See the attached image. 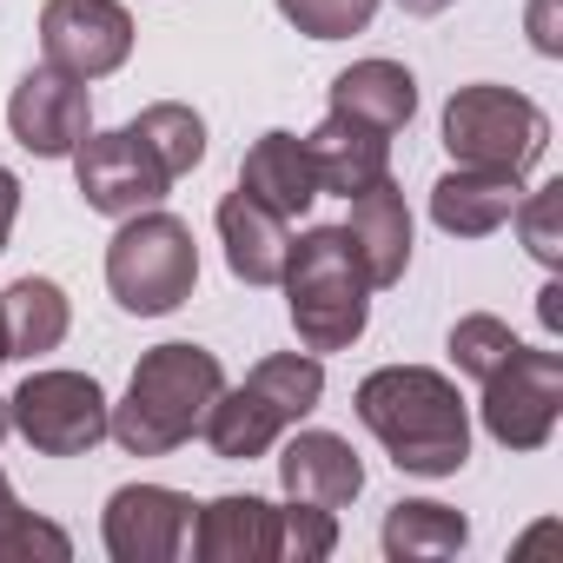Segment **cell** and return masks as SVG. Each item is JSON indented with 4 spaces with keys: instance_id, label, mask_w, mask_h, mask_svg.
I'll list each match as a JSON object with an SVG mask.
<instances>
[{
    "instance_id": "obj_1",
    "label": "cell",
    "mask_w": 563,
    "mask_h": 563,
    "mask_svg": "<svg viewBox=\"0 0 563 563\" xmlns=\"http://www.w3.org/2000/svg\"><path fill=\"white\" fill-rule=\"evenodd\" d=\"M358 424L391 451L411 477H451L471 457V418L444 372L431 365H385L358 385Z\"/></svg>"
},
{
    "instance_id": "obj_2",
    "label": "cell",
    "mask_w": 563,
    "mask_h": 563,
    "mask_svg": "<svg viewBox=\"0 0 563 563\" xmlns=\"http://www.w3.org/2000/svg\"><path fill=\"white\" fill-rule=\"evenodd\" d=\"M219 391H225V372H219V358L206 345H186V339L153 345L133 365L126 398L113 405L107 438H120V451H133V457H166L206 424Z\"/></svg>"
},
{
    "instance_id": "obj_3",
    "label": "cell",
    "mask_w": 563,
    "mask_h": 563,
    "mask_svg": "<svg viewBox=\"0 0 563 563\" xmlns=\"http://www.w3.org/2000/svg\"><path fill=\"white\" fill-rule=\"evenodd\" d=\"M319 398H325L319 352H272V358H258L245 372V385H232V391L212 398V411H206L199 431H206L212 457L252 464V457H265L278 438H286L299 418H312Z\"/></svg>"
},
{
    "instance_id": "obj_4",
    "label": "cell",
    "mask_w": 563,
    "mask_h": 563,
    "mask_svg": "<svg viewBox=\"0 0 563 563\" xmlns=\"http://www.w3.org/2000/svg\"><path fill=\"white\" fill-rule=\"evenodd\" d=\"M286 306H292V332L306 352H345L365 339L372 319V278L345 239V225H312L306 239H292L286 252Z\"/></svg>"
},
{
    "instance_id": "obj_5",
    "label": "cell",
    "mask_w": 563,
    "mask_h": 563,
    "mask_svg": "<svg viewBox=\"0 0 563 563\" xmlns=\"http://www.w3.org/2000/svg\"><path fill=\"white\" fill-rule=\"evenodd\" d=\"M199 286V245H192V225L146 206V212H126L113 245H107V292L120 299V312L133 319H159V312H179Z\"/></svg>"
},
{
    "instance_id": "obj_6",
    "label": "cell",
    "mask_w": 563,
    "mask_h": 563,
    "mask_svg": "<svg viewBox=\"0 0 563 563\" xmlns=\"http://www.w3.org/2000/svg\"><path fill=\"white\" fill-rule=\"evenodd\" d=\"M444 146L457 166H484V173H530L550 146V120L537 100L510 93V87H457L444 107Z\"/></svg>"
},
{
    "instance_id": "obj_7",
    "label": "cell",
    "mask_w": 563,
    "mask_h": 563,
    "mask_svg": "<svg viewBox=\"0 0 563 563\" xmlns=\"http://www.w3.org/2000/svg\"><path fill=\"white\" fill-rule=\"evenodd\" d=\"M8 418L41 457H87L107 438L113 405L87 372H27V385L8 398Z\"/></svg>"
},
{
    "instance_id": "obj_8",
    "label": "cell",
    "mask_w": 563,
    "mask_h": 563,
    "mask_svg": "<svg viewBox=\"0 0 563 563\" xmlns=\"http://www.w3.org/2000/svg\"><path fill=\"white\" fill-rule=\"evenodd\" d=\"M556 418H563V358L517 345V358L484 378V431L504 451H543Z\"/></svg>"
},
{
    "instance_id": "obj_9",
    "label": "cell",
    "mask_w": 563,
    "mask_h": 563,
    "mask_svg": "<svg viewBox=\"0 0 563 563\" xmlns=\"http://www.w3.org/2000/svg\"><path fill=\"white\" fill-rule=\"evenodd\" d=\"M41 54L74 80H107L133 54V14L120 0H47L41 8Z\"/></svg>"
},
{
    "instance_id": "obj_10",
    "label": "cell",
    "mask_w": 563,
    "mask_h": 563,
    "mask_svg": "<svg viewBox=\"0 0 563 563\" xmlns=\"http://www.w3.org/2000/svg\"><path fill=\"white\" fill-rule=\"evenodd\" d=\"M74 186L87 199V212H107V219H126V212H146L166 199V173L159 159L120 126V133H87L74 146Z\"/></svg>"
},
{
    "instance_id": "obj_11",
    "label": "cell",
    "mask_w": 563,
    "mask_h": 563,
    "mask_svg": "<svg viewBox=\"0 0 563 563\" xmlns=\"http://www.w3.org/2000/svg\"><path fill=\"white\" fill-rule=\"evenodd\" d=\"M192 530V497L173 484H120L107 497L100 537L113 563H173Z\"/></svg>"
},
{
    "instance_id": "obj_12",
    "label": "cell",
    "mask_w": 563,
    "mask_h": 563,
    "mask_svg": "<svg viewBox=\"0 0 563 563\" xmlns=\"http://www.w3.org/2000/svg\"><path fill=\"white\" fill-rule=\"evenodd\" d=\"M8 126L34 159H74V146L93 133V100L87 80L60 74V67H34L21 74L14 100H8Z\"/></svg>"
},
{
    "instance_id": "obj_13",
    "label": "cell",
    "mask_w": 563,
    "mask_h": 563,
    "mask_svg": "<svg viewBox=\"0 0 563 563\" xmlns=\"http://www.w3.org/2000/svg\"><path fill=\"white\" fill-rule=\"evenodd\" d=\"M306 159H312L319 192H345L352 199V192L391 179V133H378L365 120H345V113H325L306 133Z\"/></svg>"
},
{
    "instance_id": "obj_14",
    "label": "cell",
    "mask_w": 563,
    "mask_h": 563,
    "mask_svg": "<svg viewBox=\"0 0 563 563\" xmlns=\"http://www.w3.org/2000/svg\"><path fill=\"white\" fill-rule=\"evenodd\" d=\"M345 239H352V252H358V265H365V278H372V292L398 286L405 265H411V206H405V192H398L391 179L352 192Z\"/></svg>"
},
{
    "instance_id": "obj_15",
    "label": "cell",
    "mask_w": 563,
    "mask_h": 563,
    "mask_svg": "<svg viewBox=\"0 0 563 563\" xmlns=\"http://www.w3.org/2000/svg\"><path fill=\"white\" fill-rule=\"evenodd\" d=\"M219 245H225V265L232 278L245 286H278V272H286V252H292V219H278L272 206H258L252 192H225L219 199Z\"/></svg>"
},
{
    "instance_id": "obj_16",
    "label": "cell",
    "mask_w": 563,
    "mask_h": 563,
    "mask_svg": "<svg viewBox=\"0 0 563 563\" xmlns=\"http://www.w3.org/2000/svg\"><path fill=\"white\" fill-rule=\"evenodd\" d=\"M278 484H286V497H299V504L345 510L365 490V464L339 431H299L286 451H278Z\"/></svg>"
},
{
    "instance_id": "obj_17",
    "label": "cell",
    "mask_w": 563,
    "mask_h": 563,
    "mask_svg": "<svg viewBox=\"0 0 563 563\" xmlns=\"http://www.w3.org/2000/svg\"><path fill=\"white\" fill-rule=\"evenodd\" d=\"M192 556L199 563H272L278 556V510L265 497H212L192 517Z\"/></svg>"
},
{
    "instance_id": "obj_18",
    "label": "cell",
    "mask_w": 563,
    "mask_h": 563,
    "mask_svg": "<svg viewBox=\"0 0 563 563\" xmlns=\"http://www.w3.org/2000/svg\"><path fill=\"white\" fill-rule=\"evenodd\" d=\"M523 199V179L517 173H484V166H457L431 186V219L438 232L451 239H490Z\"/></svg>"
},
{
    "instance_id": "obj_19",
    "label": "cell",
    "mask_w": 563,
    "mask_h": 563,
    "mask_svg": "<svg viewBox=\"0 0 563 563\" xmlns=\"http://www.w3.org/2000/svg\"><path fill=\"white\" fill-rule=\"evenodd\" d=\"M239 192H252V199L272 206L278 219L312 212L319 179H312L306 140H299V133H258V140L245 146V159H239Z\"/></svg>"
},
{
    "instance_id": "obj_20",
    "label": "cell",
    "mask_w": 563,
    "mask_h": 563,
    "mask_svg": "<svg viewBox=\"0 0 563 563\" xmlns=\"http://www.w3.org/2000/svg\"><path fill=\"white\" fill-rule=\"evenodd\" d=\"M332 113L365 120V126H378V133H398V126L418 113V80H411V67H398V60H352V67L332 80Z\"/></svg>"
},
{
    "instance_id": "obj_21",
    "label": "cell",
    "mask_w": 563,
    "mask_h": 563,
    "mask_svg": "<svg viewBox=\"0 0 563 563\" xmlns=\"http://www.w3.org/2000/svg\"><path fill=\"white\" fill-rule=\"evenodd\" d=\"M74 312H67V292L54 278H14L0 292V332H8V358H41L67 339Z\"/></svg>"
},
{
    "instance_id": "obj_22",
    "label": "cell",
    "mask_w": 563,
    "mask_h": 563,
    "mask_svg": "<svg viewBox=\"0 0 563 563\" xmlns=\"http://www.w3.org/2000/svg\"><path fill=\"white\" fill-rule=\"evenodd\" d=\"M471 543V523L451 504L431 497H405L385 510V556L391 563H431V556H457Z\"/></svg>"
},
{
    "instance_id": "obj_23",
    "label": "cell",
    "mask_w": 563,
    "mask_h": 563,
    "mask_svg": "<svg viewBox=\"0 0 563 563\" xmlns=\"http://www.w3.org/2000/svg\"><path fill=\"white\" fill-rule=\"evenodd\" d=\"M126 133L159 159L166 179H186V173L206 159V120H199L186 100H153V107H140V113L126 120Z\"/></svg>"
},
{
    "instance_id": "obj_24",
    "label": "cell",
    "mask_w": 563,
    "mask_h": 563,
    "mask_svg": "<svg viewBox=\"0 0 563 563\" xmlns=\"http://www.w3.org/2000/svg\"><path fill=\"white\" fill-rule=\"evenodd\" d=\"M517 358V332L504 325V319H490V312H464L457 325H451V365L471 378V385H484L490 372H504Z\"/></svg>"
},
{
    "instance_id": "obj_25",
    "label": "cell",
    "mask_w": 563,
    "mask_h": 563,
    "mask_svg": "<svg viewBox=\"0 0 563 563\" xmlns=\"http://www.w3.org/2000/svg\"><path fill=\"white\" fill-rule=\"evenodd\" d=\"M14 556H54V563H67L74 537L60 523L34 517L27 504H14V490H0V563H14Z\"/></svg>"
},
{
    "instance_id": "obj_26",
    "label": "cell",
    "mask_w": 563,
    "mask_h": 563,
    "mask_svg": "<svg viewBox=\"0 0 563 563\" xmlns=\"http://www.w3.org/2000/svg\"><path fill=\"white\" fill-rule=\"evenodd\" d=\"M278 14H286L306 41H345V34H365L378 0H278Z\"/></svg>"
},
{
    "instance_id": "obj_27",
    "label": "cell",
    "mask_w": 563,
    "mask_h": 563,
    "mask_svg": "<svg viewBox=\"0 0 563 563\" xmlns=\"http://www.w3.org/2000/svg\"><path fill=\"white\" fill-rule=\"evenodd\" d=\"M332 550H339V517L332 510L299 504V497H292V510H278V556L286 563H319Z\"/></svg>"
},
{
    "instance_id": "obj_28",
    "label": "cell",
    "mask_w": 563,
    "mask_h": 563,
    "mask_svg": "<svg viewBox=\"0 0 563 563\" xmlns=\"http://www.w3.org/2000/svg\"><path fill=\"white\" fill-rule=\"evenodd\" d=\"M510 219H517V232H523V245H530L537 265H556L563 258V179H550L530 199H517Z\"/></svg>"
},
{
    "instance_id": "obj_29",
    "label": "cell",
    "mask_w": 563,
    "mask_h": 563,
    "mask_svg": "<svg viewBox=\"0 0 563 563\" xmlns=\"http://www.w3.org/2000/svg\"><path fill=\"white\" fill-rule=\"evenodd\" d=\"M530 47L537 54H563V34H556V0H537V8H530Z\"/></svg>"
},
{
    "instance_id": "obj_30",
    "label": "cell",
    "mask_w": 563,
    "mask_h": 563,
    "mask_svg": "<svg viewBox=\"0 0 563 563\" xmlns=\"http://www.w3.org/2000/svg\"><path fill=\"white\" fill-rule=\"evenodd\" d=\"M14 219H21V179L0 166V252H8V232H14Z\"/></svg>"
},
{
    "instance_id": "obj_31",
    "label": "cell",
    "mask_w": 563,
    "mask_h": 563,
    "mask_svg": "<svg viewBox=\"0 0 563 563\" xmlns=\"http://www.w3.org/2000/svg\"><path fill=\"white\" fill-rule=\"evenodd\" d=\"M537 319H543V332H563V286H556V278L537 292Z\"/></svg>"
},
{
    "instance_id": "obj_32",
    "label": "cell",
    "mask_w": 563,
    "mask_h": 563,
    "mask_svg": "<svg viewBox=\"0 0 563 563\" xmlns=\"http://www.w3.org/2000/svg\"><path fill=\"white\" fill-rule=\"evenodd\" d=\"M405 14H418V21H431V14H444V8H457V0H398Z\"/></svg>"
},
{
    "instance_id": "obj_33",
    "label": "cell",
    "mask_w": 563,
    "mask_h": 563,
    "mask_svg": "<svg viewBox=\"0 0 563 563\" xmlns=\"http://www.w3.org/2000/svg\"><path fill=\"white\" fill-rule=\"evenodd\" d=\"M14 431V418H8V398H0V438H8Z\"/></svg>"
},
{
    "instance_id": "obj_34",
    "label": "cell",
    "mask_w": 563,
    "mask_h": 563,
    "mask_svg": "<svg viewBox=\"0 0 563 563\" xmlns=\"http://www.w3.org/2000/svg\"><path fill=\"white\" fill-rule=\"evenodd\" d=\"M0 365H8V332H0Z\"/></svg>"
},
{
    "instance_id": "obj_35",
    "label": "cell",
    "mask_w": 563,
    "mask_h": 563,
    "mask_svg": "<svg viewBox=\"0 0 563 563\" xmlns=\"http://www.w3.org/2000/svg\"><path fill=\"white\" fill-rule=\"evenodd\" d=\"M0 490H8V471H0Z\"/></svg>"
}]
</instances>
